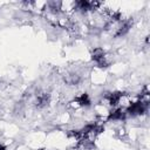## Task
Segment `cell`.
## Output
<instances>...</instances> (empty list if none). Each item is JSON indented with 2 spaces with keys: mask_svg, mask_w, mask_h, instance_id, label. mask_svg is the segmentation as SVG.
<instances>
[{
  "mask_svg": "<svg viewBox=\"0 0 150 150\" xmlns=\"http://www.w3.org/2000/svg\"><path fill=\"white\" fill-rule=\"evenodd\" d=\"M127 117V114H125V109L123 108H120V107H115L112 108V110L109 112L108 115V120L109 121H122Z\"/></svg>",
  "mask_w": 150,
  "mask_h": 150,
  "instance_id": "obj_1",
  "label": "cell"
},
{
  "mask_svg": "<svg viewBox=\"0 0 150 150\" xmlns=\"http://www.w3.org/2000/svg\"><path fill=\"white\" fill-rule=\"evenodd\" d=\"M49 100H50V95L48 93H40L36 95L35 105L38 108H45L49 103Z\"/></svg>",
  "mask_w": 150,
  "mask_h": 150,
  "instance_id": "obj_2",
  "label": "cell"
},
{
  "mask_svg": "<svg viewBox=\"0 0 150 150\" xmlns=\"http://www.w3.org/2000/svg\"><path fill=\"white\" fill-rule=\"evenodd\" d=\"M64 81H66V83H68V84H70V86H75V84L80 83L81 77H80L79 74L73 73V74H68V75H66V76H64Z\"/></svg>",
  "mask_w": 150,
  "mask_h": 150,
  "instance_id": "obj_4",
  "label": "cell"
},
{
  "mask_svg": "<svg viewBox=\"0 0 150 150\" xmlns=\"http://www.w3.org/2000/svg\"><path fill=\"white\" fill-rule=\"evenodd\" d=\"M74 103H76V105H79V107H89L91 102H90L89 95L86 94V93H83V94H81V95H79V96L75 97Z\"/></svg>",
  "mask_w": 150,
  "mask_h": 150,
  "instance_id": "obj_3",
  "label": "cell"
},
{
  "mask_svg": "<svg viewBox=\"0 0 150 150\" xmlns=\"http://www.w3.org/2000/svg\"><path fill=\"white\" fill-rule=\"evenodd\" d=\"M104 55H105V53H104L103 48H101V47H96V48H94V50L91 52V59H93V61H95L96 63H97L101 59H103Z\"/></svg>",
  "mask_w": 150,
  "mask_h": 150,
  "instance_id": "obj_5",
  "label": "cell"
}]
</instances>
